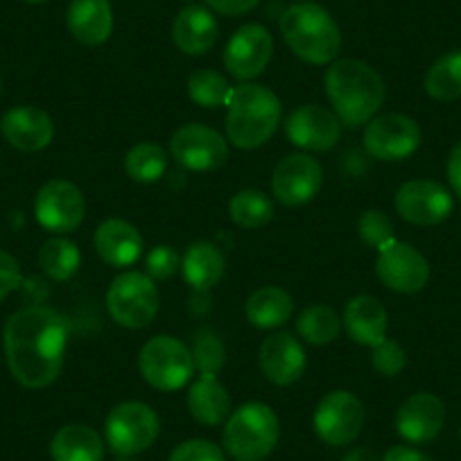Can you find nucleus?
Segmentation results:
<instances>
[{
  "label": "nucleus",
  "mask_w": 461,
  "mask_h": 461,
  "mask_svg": "<svg viewBox=\"0 0 461 461\" xmlns=\"http://www.w3.org/2000/svg\"><path fill=\"white\" fill-rule=\"evenodd\" d=\"M68 337V319L46 305H30L12 314L3 332V346L16 383L28 389L55 383L64 369Z\"/></svg>",
  "instance_id": "f257e3e1"
},
{
  "label": "nucleus",
  "mask_w": 461,
  "mask_h": 461,
  "mask_svg": "<svg viewBox=\"0 0 461 461\" xmlns=\"http://www.w3.org/2000/svg\"><path fill=\"white\" fill-rule=\"evenodd\" d=\"M323 86L339 122L348 127L366 125L383 106L387 88L374 66L360 59H335L326 68Z\"/></svg>",
  "instance_id": "f03ea898"
},
{
  "label": "nucleus",
  "mask_w": 461,
  "mask_h": 461,
  "mask_svg": "<svg viewBox=\"0 0 461 461\" xmlns=\"http://www.w3.org/2000/svg\"><path fill=\"white\" fill-rule=\"evenodd\" d=\"M226 140L238 149H258L276 134L283 104L272 88L242 82L230 88L226 100Z\"/></svg>",
  "instance_id": "7ed1b4c3"
},
{
  "label": "nucleus",
  "mask_w": 461,
  "mask_h": 461,
  "mask_svg": "<svg viewBox=\"0 0 461 461\" xmlns=\"http://www.w3.org/2000/svg\"><path fill=\"white\" fill-rule=\"evenodd\" d=\"M283 41L305 64L330 66L341 48V32L330 12L319 3L301 0L283 12L281 21Z\"/></svg>",
  "instance_id": "20e7f679"
},
{
  "label": "nucleus",
  "mask_w": 461,
  "mask_h": 461,
  "mask_svg": "<svg viewBox=\"0 0 461 461\" xmlns=\"http://www.w3.org/2000/svg\"><path fill=\"white\" fill-rule=\"evenodd\" d=\"M281 420L276 411L258 401L245 402L224 423V452L236 461H263L278 446Z\"/></svg>",
  "instance_id": "39448f33"
},
{
  "label": "nucleus",
  "mask_w": 461,
  "mask_h": 461,
  "mask_svg": "<svg viewBox=\"0 0 461 461\" xmlns=\"http://www.w3.org/2000/svg\"><path fill=\"white\" fill-rule=\"evenodd\" d=\"M139 369L149 387L158 392H176L193 380V351L176 337L157 335L140 348Z\"/></svg>",
  "instance_id": "423d86ee"
},
{
  "label": "nucleus",
  "mask_w": 461,
  "mask_h": 461,
  "mask_svg": "<svg viewBox=\"0 0 461 461\" xmlns=\"http://www.w3.org/2000/svg\"><path fill=\"white\" fill-rule=\"evenodd\" d=\"M161 299L158 287L148 274L122 272L115 276L106 292V310L118 326L139 330L157 319Z\"/></svg>",
  "instance_id": "0eeeda50"
},
{
  "label": "nucleus",
  "mask_w": 461,
  "mask_h": 461,
  "mask_svg": "<svg viewBox=\"0 0 461 461\" xmlns=\"http://www.w3.org/2000/svg\"><path fill=\"white\" fill-rule=\"evenodd\" d=\"M161 434V419L149 405L127 401L115 405L104 420V441L118 456H134L154 446Z\"/></svg>",
  "instance_id": "6e6552de"
},
{
  "label": "nucleus",
  "mask_w": 461,
  "mask_h": 461,
  "mask_svg": "<svg viewBox=\"0 0 461 461\" xmlns=\"http://www.w3.org/2000/svg\"><path fill=\"white\" fill-rule=\"evenodd\" d=\"M312 425L314 434L328 446H351L365 425V405L348 389H335L319 401Z\"/></svg>",
  "instance_id": "1a4fd4ad"
},
{
  "label": "nucleus",
  "mask_w": 461,
  "mask_h": 461,
  "mask_svg": "<svg viewBox=\"0 0 461 461\" xmlns=\"http://www.w3.org/2000/svg\"><path fill=\"white\" fill-rule=\"evenodd\" d=\"M86 199L82 190L66 179H50L39 188L34 199V217L39 224L57 236H68L82 226Z\"/></svg>",
  "instance_id": "9d476101"
},
{
  "label": "nucleus",
  "mask_w": 461,
  "mask_h": 461,
  "mask_svg": "<svg viewBox=\"0 0 461 461\" xmlns=\"http://www.w3.org/2000/svg\"><path fill=\"white\" fill-rule=\"evenodd\" d=\"M362 143L369 157L378 161H402L420 145V127L405 113H383L366 122Z\"/></svg>",
  "instance_id": "9b49d317"
},
{
  "label": "nucleus",
  "mask_w": 461,
  "mask_h": 461,
  "mask_svg": "<svg viewBox=\"0 0 461 461\" xmlns=\"http://www.w3.org/2000/svg\"><path fill=\"white\" fill-rule=\"evenodd\" d=\"M170 154L190 172H215L229 161V140L212 127L190 122L170 139Z\"/></svg>",
  "instance_id": "f8f14e48"
},
{
  "label": "nucleus",
  "mask_w": 461,
  "mask_h": 461,
  "mask_svg": "<svg viewBox=\"0 0 461 461\" xmlns=\"http://www.w3.org/2000/svg\"><path fill=\"white\" fill-rule=\"evenodd\" d=\"M375 274L384 287L398 294H416L429 281V263L414 245L393 238L378 249Z\"/></svg>",
  "instance_id": "ddd939ff"
},
{
  "label": "nucleus",
  "mask_w": 461,
  "mask_h": 461,
  "mask_svg": "<svg viewBox=\"0 0 461 461\" xmlns=\"http://www.w3.org/2000/svg\"><path fill=\"white\" fill-rule=\"evenodd\" d=\"M393 208L414 226L443 224L452 215V193L432 179H414L402 184L393 194Z\"/></svg>",
  "instance_id": "4468645a"
},
{
  "label": "nucleus",
  "mask_w": 461,
  "mask_h": 461,
  "mask_svg": "<svg viewBox=\"0 0 461 461\" xmlns=\"http://www.w3.org/2000/svg\"><path fill=\"white\" fill-rule=\"evenodd\" d=\"M323 184V167L310 154H290L274 167L272 193L278 203L287 208H299L317 197Z\"/></svg>",
  "instance_id": "2eb2a0df"
},
{
  "label": "nucleus",
  "mask_w": 461,
  "mask_h": 461,
  "mask_svg": "<svg viewBox=\"0 0 461 461\" xmlns=\"http://www.w3.org/2000/svg\"><path fill=\"white\" fill-rule=\"evenodd\" d=\"M274 55V39L265 25L247 23L229 39L224 48V66L230 77L251 82L260 77Z\"/></svg>",
  "instance_id": "dca6fc26"
},
{
  "label": "nucleus",
  "mask_w": 461,
  "mask_h": 461,
  "mask_svg": "<svg viewBox=\"0 0 461 461\" xmlns=\"http://www.w3.org/2000/svg\"><path fill=\"white\" fill-rule=\"evenodd\" d=\"M285 134L292 145L305 152H328L339 140L341 122L326 106L303 104L287 115Z\"/></svg>",
  "instance_id": "f3484780"
},
{
  "label": "nucleus",
  "mask_w": 461,
  "mask_h": 461,
  "mask_svg": "<svg viewBox=\"0 0 461 461\" xmlns=\"http://www.w3.org/2000/svg\"><path fill=\"white\" fill-rule=\"evenodd\" d=\"M258 365L265 378L276 387H290L299 383L308 366L305 348L290 332H276L260 344Z\"/></svg>",
  "instance_id": "a211bd4d"
},
{
  "label": "nucleus",
  "mask_w": 461,
  "mask_h": 461,
  "mask_svg": "<svg viewBox=\"0 0 461 461\" xmlns=\"http://www.w3.org/2000/svg\"><path fill=\"white\" fill-rule=\"evenodd\" d=\"M443 425H446V405L434 393H411L396 411L398 434L411 446L434 441L441 434Z\"/></svg>",
  "instance_id": "6ab92c4d"
},
{
  "label": "nucleus",
  "mask_w": 461,
  "mask_h": 461,
  "mask_svg": "<svg viewBox=\"0 0 461 461\" xmlns=\"http://www.w3.org/2000/svg\"><path fill=\"white\" fill-rule=\"evenodd\" d=\"M0 131L7 143L21 152H41L55 139L52 118L32 104H21L7 111L0 121Z\"/></svg>",
  "instance_id": "aec40b11"
},
{
  "label": "nucleus",
  "mask_w": 461,
  "mask_h": 461,
  "mask_svg": "<svg viewBox=\"0 0 461 461\" xmlns=\"http://www.w3.org/2000/svg\"><path fill=\"white\" fill-rule=\"evenodd\" d=\"M95 251L111 267H130L143 256V236L131 221L109 217L95 230Z\"/></svg>",
  "instance_id": "412c9836"
},
{
  "label": "nucleus",
  "mask_w": 461,
  "mask_h": 461,
  "mask_svg": "<svg viewBox=\"0 0 461 461\" xmlns=\"http://www.w3.org/2000/svg\"><path fill=\"white\" fill-rule=\"evenodd\" d=\"M220 37L215 14L206 5H185L172 21V41L184 55H206Z\"/></svg>",
  "instance_id": "4be33fe9"
},
{
  "label": "nucleus",
  "mask_w": 461,
  "mask_h": 461,
  "mask_svg": "<svg viewBox=\"0 0 461 461\" xmlns=\"http://www.w3.org/2000/svg\"><path fill=\"white\" fill-rule=\"evenodd\" d=\"M66 25L75 41L95 48L109 41L113 32V10L109 0H70Z\"/></svg>",
  "instance_id": "5701e85b"
},
{
  "label": "nucleus",
  "mask_w": 461,
  "mask_h": 461,
  "mask_svg": "<svg viewBox=\"0 0 461 461\" xmlns=\"http://www.w3.org/2000/svg\"><path fill=\"white\" fill-rule=\"evenodd\" d=\"M341 326L346 328L348 337H351L356 344L374 348L375 344L387 339V330H389L387 310H384V305L380 303L375 296H369V294L353 296V299L346 303L344 317H341Z\"/></svg>",
  "instance_id": "b1692460"
},
{
  "label": "nucleus",
  "mask_w": 461,
  "mask_h": 461,
  "mask_svg": "<svg viewBox=\"0 0 461 461\" xmlns=\"http://www.w3.org/2000/svg\"><path fill=\"white\" fill-rule=\"evenodd\" d=\"M188 411L206 428L226 423L230 416V393L215 375H199L188 389Z\"/></svg>",
  "instance_id": "393cba45"
},
{
  "label": "nucleus",
  "mask_w": 461,
  "mask_h": 461,
  "mask_svg": "<svg viewBox=\"0 0 461 461\" xmlns=\"http://www.w3.org/2000/svg\"><path fill=\"white\" fill-rule=\"evenodd\" d=\"M50 456L52 461H102L104 459V438L88 425H64L52 437Z\"/></svg>",
  "instance_id": "a878e982"
},
{
  "label": "nucleus",
  "mask_w": 461,
  "mask_h": 461,
  "mask_svg": "<svg viewBox=\"0 0 461 461\" xmlns=\"http://www.w3.org/2000/svg\"><path fill=\"white\" fill-rule=\"evenodd\" d=\"M224 254L212 242H193L181 258V274L194 292H208L221 281Z\"/></svg>",
  "instance_id": "bb28decb"
},
{
  "label": "nucleus",
  "mask_w": 461,
  "mask_h": 461,
  "mask_svg": "<svg viewBox=\"0 0 461 461\" xmlns=\"http://www.w3.org/2000/svg\"><path fill=\"white\" fill-rule=\"evenodd\" d=\"M292 312H294V301H292L290 292L276 285L258 287L245 303L247 319L251 326L260 328V330H274V328L285 326Z\"/></svg>",
  "instance_id": "cd10ccee"
},
{
  "label": "nucleus",
  "mask_w": 461,
  "mask_h": 461,
  "mask_svg": "<svg viewBox=\"0 0 461 461\" xmlns=\"http://www.w3.org/2000/svg\"><path fill=\"white\" fill-rule=\"evenodd\" d=\"M425 93L437 102H455L461 97V50L438 57L423 79Z\"/></svg>",
  "instance_id": "c85d7f7f"
},
{
  "label": "nucleus",
  "mask_w": 461,
  "mask_h": 461,
  "mask_svg": "<svg viewBox=\"0 0 461 461\" xmlns=\"http://www.w3.org/2000/svg\"><path fill=\"white\" fill-rule=\"evenodd\" d=\"M79 265H82L79 247L64 236L50 238L39 249V267L52 281H68L77 274Z\"/></svg>",
  "instance_id": "c756f323"
},
{
  "label": "nucleus",
  "mask_w": 461,
  "mask_h": 461,
  "mask_svg": "<svg viewBox=\"0 0 461 461\" xmlns=\"http://www.w3.org/2000/svg\"><path fill=\"white\" fill-rule=\"evenodd\" d=\"M296 332H299V337L305 344L328 346L339 337L341 319L330 305H308V308L296 317Z\"/></svg>",
  "instance_id": "7c9ffc66"
},
{
  "label": "nucleus",
  "mask_w": 461,
  "mask_h": 461,
  "mask_svg": "<svg viewBox=\"0 0 461 461\" xmlns=\"http://www.w3.org/2000/svg\"><path fill=\"white\" fill-rule=\"evenodd\" d=\"M229 217L240 229H263L274 220V202L258 188L238 190L229 202Z\"/></svg>",
  "instance_id": "2f4dec72"
},
{
  "label": "nucleus",
  "mask_w": 461,
  "mask_h": 461,
  "mask_svg": "<svg viewBox=\"0 0 461 461\" xmlns=\"http://www.w3.org/2000/svg\"><path fill=\"white\" fill-rule=\"evenodd\" d=\"M167 170V154L157 143H139L127 152L125 172L136 184H157Z\"/></svg>",
  "instance_id": "473e14b6"
},
{
  "label": "nucleus",
  "mask_w": 461,
  "mask_h": 461,
  "mask_svg": "<svg viewBox=\"0 0 461 461\" xmlns=\"http://www.w3.org/2000/svg\"><path fill=\"white\" fill-rule=\"evenodd\" d=\"M230 82L226 75L217 73L212 68L194 70L188 77V97L202 109H217L224 106L230 95Z\"/></svg>",
  "instance_id": "72a5a7b5"
},
{
  "label": "nucleus",
  "mask_w": 461,
  "mask_h": 461,
  "mask_svg": "<svg viewBox=\"0 0 461 461\" xmlns=\"http://www.w3.org/2000/svg\"><path fill=\"white\" fill-rule=\"evenodd\" d=\"M193 360L194 369L199 371V375H215L224 369L226 365V348L224 341L215 335L212 330H197L193 341Z\"/></svg>",
  "instance_id": "f704fd0d"
},
{
  "label": "nucleus",
  "mask_w": 461,
  "mask_h": 461,
  "mask_svg": "<svg viewBox=\"0 0 461 461\" xmlns=\"http://www.w3.org/2000/svg\"><path fill=\"white\" fill-rule=\"evenodd\" d=\"M357 236L371 249H383L387 242H392L396 238L393 236V221L389 220L387 212L378 211V208H369L357 220Z\"/></svg>",
  "instance_id": "c9c22d12"
},
{
  "label": "nucleus",
  "mask_w": 461,
  "mask_h": 461,
  "mask_svg": "<svg viewBox=\"0 0 461 461\" xmlns=\"http://www.w3.org/2000/svg\"><path fill=\"white\" fill-rule=\"evenodd\" d=\"M371 366L384 378H393L407 366V353L396 339H383L371 348Z\"/></svg>",
  "instance_id": "e433bc0d"
},
{
  "label": "nucleus",
  "mask_w": 461,
  "mask_h": 461,
  "mask_svg": "<svg viewBox=\"0 0 461 461\" xmlns=\"http://www.w3.org/2000/svg\"><path fill=\"white\" fill-rule=\"evenodd\" d=\"M145 267L152 281H167L181 269V256L176 254L175 247L157 245L145 258Z\"/></svg>",
  "instance_id": "4c0bfd02"
},
{
  "label": "nucleus",
  "mask_w": 461,
  "mask_h": 461,
  "mask_svg": "<svg viewBox=\"0 0 461 461\" xmlns=\"http://www.w3.org/2000/svg\"><path fill=\"white\" fill-rule=\"evenodd\" d=\"M167 461H226V452L206 438H188L170 452Z\"/></svg>",
  "instance_id": "58836bf2"
},
{
  "label": "nucleus",
  "mask_w": 461,
  "mask_h": 461,
  "mask_svg": "<svg viewBox=\"0 0 461 461\" xmlns=\"http://www.w3.org/2000/svg\"><path fill=\"white\" fill-rule=\"evenodd\" d=\"M21 281H23V276H21L19 260L12 254H7V251L0 249V303L12 292L19 290Z\"/></svg>",
  "instance_id": "ea45409f"
},
{
  "label": "nucleus",
  "mask_w": 461,
  "mask_h": 461,
  "mask_svg": "<svg viewBox=\"0 0 461 461\" xmlns=\"http://www.w3.org/2000/svg\"><path fill=\"white\" fill-rule=\"evenodd\" d=\"M206 7L221 16H242L258 7L260 0H203Z\"/></svg>",
  "instance_id": "a19ab883"
},
{
  "label": "nucleus",
  "mask_w": 461,
  "mask_h": 461,
  "mask_svg": "<svg viewBox=\"0 0 461 461\" xmlns=\"http://www.w3.org/2000/svg\"><path fill=\"white\" fill-rule=\"evenodd\" d=\"M447 181H450V188L456 197L461 199V143H456L450 149V157H447Z\"/></svg>",
  "instance_id": "79ce46f5"
},
{
  "label": "nucleus",
  "mask_w": 461,
  "mask_h": 461,
  "mask_svg": "<svg viewBox=\"0 0 461 461\" xmlns=\"http://www.w3.org/2000/svg\"><path fill=\"white\" fill-rule=\"evenodd\" d=\"M380 461H434L428 455L419 452L416 447L410 446H393L384 452V456Z\"/></svg>",
  "instance_id": "37998d69"
},
{
  "label": "nucleus",
  "mask_w": 461,
  "mask_h": 461,
  "mask_svg": "<svg viewBox=\"0 0 461 461\" xmlns=\"http://www.w3.org/2000/svg\"><path fill=\"white\" fill-rule=\"evenodd\" d=\"M341 461H380V456H378V452L371 450V447L357 446V447H351V450L346 452L344 459Z\"/></svg>",
  "instance_id": "c03bdc74"
},
{
  "label": "nucleus",
  "mask_w": 461,
  "mask_h": 461,
  "mask_svg": "<svg viewBox=\"0 0 461 461\" xmlns=\"http://www.w3.org/2000/svg\"><path fill=\"white\" fill-rule=\"evenodd\" d=\"M25 3H30V5H43L48 0H25Z\"/></svg>",
  "instance_id": "a18cd8bd"
},
{
  "label": "nucleus",
  "mask_w": 461,
  "mask_h": 461,
  "mask_svg": "<svg viewBox=\"0 0 461 461\" xmlns=\"http://www.w3.org/2000/svg\"><path fill=\"white\" fill-rule=\"evenodd\" d=\"M115 461H134V459H131V456H118Z\"/></svg>",
  "instance_id": "49530a36"
},
{
  "label": "nucleus",
  "mask_w": 461,
  "mask_h": 461,
  "mask_svg": "<svg viewBox=\"0 0 461 461\" xmlns=\"http://www.w3.org/2000/svg\"><path fill=\"white\" fill-rule=\"evenodd\" d=\"M0 95H3V75H0Z\"/></svg>",
  "instance_id": "de8ad7c7"
},
{
  "label": "nucleus",
  "mask_w": 461,
  "mask_h": 461,
  "mask_svg": "<svg viewBox=\"0 0 461 461\" xmlns=\"http://www.w3.org/2000/svg\"><path fill=\"white\" fill-rule=\"evenodd\" d=\"M184 3H188V5H194V0H184Z\"/></svg>",
  "instance_id": "09e8293b"
},
{
  "label": "nucleus",
  "mask_w": 461,
  "mask_h": 461,
  "mask_svg": "<svg viewBox=\"0 0 461 461\" xmlns=\"http://www.w3.org/2000/svg\"><path fill=\"white\" fill-rule=\"evenodd\" d=\"M459 437H461V429H459Z\"/></svg>",
  "instance_id": "8fccbe9b"
}]
</instances>
